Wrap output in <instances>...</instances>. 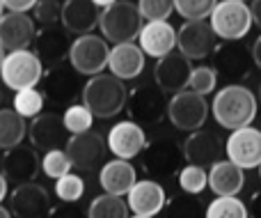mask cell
<instances>
[{
  "label": "cell",
  "instance_id": "cell-25",
  "mask_svg": "<svg viewBox=\"0 0 261 218\" xmlns=\"http://www.w3.org/2000/svg\"><path fill=\"white\" fill-rule=\"evenodd\" d=\"M101 7L94 0H64L62 3V28L71 35H90L99 28Z\"/></svg>",
  "mask_w": 261,
  "mask_h": 218
},
{
  "label": "cell",
  "instance_id": "cell-46",
  "mask_svg": "<svg viewBox=\"0 0 261 218\" xmlns=\"http://www.w3.org/2000/svg\"><path fill=\"white\" fill-rule=\"evenodd\" d=\"M7 186H9V182H7V177L3 175V170H0V202L7 198Z\"/></svg>",
  "mask_w": 261,
  "mask_h": 218
},
{
  "label": "cell",
  "instance_id": "cell-4",
  "mask_svg": "<svg viewBox=\"0 0 261 218\" xmlns=\"http://www.w3.org/2000/svg\"><path fill=\"white\" fill-rule=\"evenodd\" d=\"M181 161H184V145H179L172 136H156L142 150V170L149 179L156 182H167L179 175Z\"/></svg>",
  "mask_w": 261,
  "mask_h": 218
},
{
  "label": "cell",
  "instance_id": "cell-2",
  "mask_svg": "<svg viewBox=\"0 0 261 218\" xmlns=\"http://www.w3.org/2000/svg\"><path fill=\"white\" fill-rule=\"evenodd\" d=\"M83 104L90 108V113L99 119H113L126 108L128 90L122 78L113 74H96L90 76L81 92Z\"/></svg>",
  "mask_w": 261,
  "mask_h": 218
},
{
  "label": "cell",
  "instance_id": "cell-3",
  "mask_svg": "<svg viewBox=\"0 0 261 218\" xmlns=\"http://www.w3.org/2000/svg\"><path fill=\"white\" fill-rule=\"evenodd\" d=\"M144 26V18L138 9V3L130 0H117L110 7L101 9V35L110 44H122V41L138 39L140 30Z\"/></svg>",
  "mask_w": 261,
  "mask_h": 218
},
{
  "label": "cell",
  "instance_id": "cell-49",
  "mask_svg": "<svg viewBox=\"0 0 261 218\" xmlns=\"http://www.w3.org/2000/svg\"><path fill=\"white\" fill-rule=\"evenodd\" d=\"M0 218H14V216H12V211H9L7 207L0 205Z\"/></svg>",
  "mask_w": 261,
  "mask_h": 218
},
{
  "label": "cell",
  "instance_id": "cell-21",
  "mask_svg": "<svg viewBox=\"0 0 261 218\" xmlns=\"http://www.w3.org/2000/svg\"><path fill=\"white\" fill-rule=\"evenodd\" d=\"M144 67H147V55L135 41H122V44H113L108 58V69L113 76L126 81H135L142 76Z\"/></svg>",
  "mask_w": 261,
  "mask_h": 218
},
{
  "label": "cell",
  "instance_id": "cell-31",
  "mask_svg": "<svg viewBox=\"0 0 261 218\" xmlns=\"http://www.w3.org/2000/svg\"><path fill=\"white\" fill-rule=\"evenodd\" d=\"M128 205L122 200V196L101 193L87 207V218H128Z\"/></svg>",
  "mask_w": 261,
  "mask_h": 218
},
{
  "label": "cell",
  "instance_id": "cell-41",
  "mask_svg": "<svg viewBox=\"0 0 261 218\" xmlns=\"http://www.w3.org/2000/svg\"><path fill=\"white\" fill-rule=\"evenodd\" d=\"M144 21H167L174 12V0H138Z\"/></svg>",
  "mask_w": 261,
  "mask_h": 218
},
{
  "label": "cell",
  "instance_id": "cell-8",
  "mask_svg": "<svg viewBox=\"0 0 261 218\" xmlns=\"http://www.w3.org/2000/svg\"><path fill=\"white\" fill-rule=\"evenodd\" d=\"M208 117V104L206 96L197 94L193 90H181L170 96L167 101V119L176 131H197L206 124Z\"/></svg>",
  "mask_w": 261,
  "mask_h": 218
},
{
  "label": "cell",
  "instance_id": "cell-26",
  "mask_svg": "<svg viewBox=\"0 0 261 218\" xmlns=\"http://www.w3.org/2000/svg\"><path fill=\"white\" fill-rule=\"evenodd\" d=\"M213 60H216V71L225 74L229 78H241L243 74H248L250 62L252 60V49L243 46V39L241 41H222L220 46H216L213 51Z\"/></svg>",
  "mask_w": 261,
  "mask_h": 218
},
{
  "label": "cell",
  "instance_id": "cell-14",
  "mask_svg": "<svg viewBox=\"0 0 261 218\" xmlns=\"http://www.w3.org/2000/svg\"><path fill=\"white\" fill-rule=\"evenodd\" d=\"M225 156L234 161L239 168L254 170L261 165V131L252 124L243 129H236L225 140Z\"/></svg>",
  "mask_w": 261,
  "mask_h": 218
},
{
  "label": "cell",
  "instance_id": "cell-43",
  "mask_svg": "<svg viewBox=\"0 0 261 218\" xmlns=\"http://www.w3.org/2000/svg\"><path fill=\"white\" fill-rule=\"evenodd\" d=\"M37 3L39 0H3L7 12H30V9H35Z\"/></svg>",
  "mask_w": 261,
  "mask_h": 218
},
{
  "label": "cell",
  "instance_id": "cell-10",
  "mask_svg": "<svg viewBox=\"0 0 261 218\" xmlns=\"http://www.w3.org/2000/svg\"><path fill=\"white\" fill-rule=\"evenodd\" d=\"M64 152L71 159V165L78 173H94L96 168L106 163V154H108V140L101 136L99 131H83L69 136Z\"/></svg>",
  "mask_w": 261,
  "mask_h": 218
},
{
  "label": "cell",
  "instance_id": "cell-47",
  "mask_svg": "<svg viewBox=\"0 0 261 218\" xmlns=\"http://www.w3.org/2000/svg\"><path fill=\"white\" fill-rule=\"evenodd\" d=\"M252 211H254V218H261V193H257L252 200Z\"/></svg>",
  "mask_w": 261,
  "mask_h": 218
},
{
  "label": "cell",
  "instance_id": "cell-30",
  "mask_svg": "<svg viewBox=\"0 0 261 218\" xmlns=\"http://www.w3.org/2000/svg\"><path fill=\"white\" fill-rule=\"evenodd\" d=\"M204 218H250V207L239 196H216L204 209Z\"/></svg>",
  "mask_w": 261,
  "mask_h": 218
},
{
  "label": "cell",
  "instance_id": "cell-39",
  "mask_svg": "<svg viewBox=\"0 0 261 218\" xmlns=\"http://www.w3.org/2000/svg\"><path fill=\"white\" fill-rule=\"evenodd\" d=\"M35 23L41 28L62 26V0H39L35 5Z\"/></svg>",
  "mask_w": 261,
  "mask_h": 218
},
{
  "label": "cell",
  "instance_id": "cell-48",
  "mask_svg": "<svg viewBox=\"0 0 261 218\" xmlns=\"http://www.w3.org/2000/svg\"><path fill=\"white\" fill-rule=\"evenodd\" d=\"M94 3L99 5L101 9H106V7H110V5H113V3H117V0H94Z\"/></svg>",
  "mask_w": 261,
  "mask_h": 218
},
{
  "label": "cell",
  "instance_id": "cell-1",
  "mask_svg": "<svg viewBox=\"0 0 261 218\" xmlns=\"http://www.w3.org/2000/svg\"><path fill=\"white\" fill-rule=\"evenodd\" d=\"M259 99L250 87L241 85V83H229V85L220 87L213 94L211 101V115L222 129L227 131H236V129L250 127L257 117Z\"/></svg>",
  "mask_w": 261,
  "mask_h": 218
},
{
  "label": "cell",
  "instance_id": "cell-18",
  "mask_svg": "<svg viewBox=\"0 0 261 218\" xmlns=\"http://www.w3.org/2000/svg\"><path fill=\"white\" fill-rule=\"evenodd\" d=\"M106 140H108V152H113L115 159L130 161L142 154L149 138L144 133V127H140L133 119H124V122H117L110 129Z\"/></svg>",
  "mask_w": 261,
  "mask_h": 218
},
{
  "label": "cell",
  "instance_id": "cell-5",
  "mask_svg": "<svg viewBox=\"0 0 261 218\" xmlns=\"http://www.w3.org/2000/svg\"><path fill=\"white\" fill-rule=\"evenodd\" d=\"M213 32L222 41H241L252 30V9L245 0H218L208 16Z\"/></svg>",
  "mask_w": 261,
  "mask_h": 218
},
{
  "label": "cell",
  "instance_id": "cell-35",
  "mask_svg": "<svg viewBox=\"0 0 261 218\" xmlns=\"http://www.w3.org/2000/svg\"><path fill=\"white\" fill-rule=\"evenodd\" d=\"M62 119H64V127L67 131L71 133H83V131H90L92 124H94V115L90 113L85 104H69L62 113Z\"/></svg>",
  "mask_w": 261,
  "mask_h": 218
},
{
  "label": "cell",
  "instance_id": "cell-37",
  "mask_svg": "<svg viewBox=\"0 0 261 218\" xmlns=\"http://www.w3.org/2000/svg\"><path fill=\"white\" fill-rule=\"evenodd\" d=\"M85 196V179L76 173H67L64 177L55 179V198L60 202H78Z\"/></svg>",
  "mask_w": 261,
  "mask_h": 218
},
{
  "label": "cell",
  "instance_id": "cell-55",
  "mask_svg": "<svg viewBox=\"0 0 261 218\" xmlns=\"http://www.w3.org/2000/svg\"><path fill=\"white\" fill-rule=\"evenodd\" d=\"M257 170H259V177H261V165H259V168H257Z\"/></svg>",
  "mask_w": 261,
  "mask_h": 218
},
{
  "label": "cell",
  "instance_id": "cell-13",
  "mask_svg": "<svg viewBox=\"0 0 261 218\" xmlns=\"http://www.w3.org/2000/svg\"><path fill=\"white\" fill-rule=\"evenodd\" d=\"M50 209V193L37 182L18 184L9 193V211L14 218H48Z\"/></svg>",
  "mask_w": 261,
  "mask_h": 218
},
{
  "label": "cell",
  "instance_id": "cell-16",
  "mask_svg": "<svg viewBox=\"0 0 261 218\" xmlns=\"http://www.w3.org/2000/svg\"><path fill=\"white\" fill-rule=\"evenodd\" d=\"M181 145H184L186 163L202 165V168H211L225 156V140L216 131H208L204 127L197 131H190Z\"/></svg>",
  "mask_w": 261,
  "mask_h": 218
},
{
  "label": "cell",
  "instance_id": "cell-34",
  "mask_svg": "<svg viewBox=\"0 0 261 218\" xmlns=\"http://www.w3.org/2000/svg\"><path fill=\"white\" fill-rule=\"evenodd\" d=\"M176 179H179V186H181V191H184V193L199 196V193L208 186V170L202 168V165L186 163L184 168L179 170Z\"/></svg>",
  "mask_w": 261,
  "mask_h": 218
},
{
  "label": "cell",
  "instance_id": "cell-52",
  "mask_svg": "<svg viewBox=\"0 0 261 218\" xmlns=\"http://www.w3.org/2000/svg\"><path fill=\"white\" fill-rule=\"evenodd\" d=\"M3 14H5V5H3V0H0V18H3Z\"/></svg>",
  "mask_w": 261,
  "mask_h": 218
},
{
  "label": "cell",
  "instance_id": "cell-15",
  "mask_svg": "<svg viewBox=\"0 0 261 218\" xmlns=\"http://www.w3.org/2000/svg\"><path fill=\"white\" fill-rule=\"evenodd\" d=\"M69 136L71 133L67 131L62 115L58 113H39L28 124V138H30L32 147L37 152H44V154L50 150H62Z\"/></svg>",
  "mask_w": 261,
  "mask_h": 218
},
{
  "label": "cell",
  "instance_id": "cell-27",
  "mask_svg": "<svg viewBox=\"0 0 261 218\" xmlns=\"http://www.w3.org/2000/svg\"><path fill=\"white\" fill-rule=\"evenodd\" d=\"M208 188L216 196H239L245 188V170L234 161L220 159L208 168Z\"/></svg>",
  "mask_w": 261,
  "mask_h": 218
},
{
  "label": "cell",
  "instance_id": "cell-6",
  "mask_svg": "<svg viewBox=\"0 0 261 218\" xmlns=\"http://www.w3.org/2000/svg\"><path fill=\"white\" fill-rule=\"evenodd\" d=\"M44 71L46 67L35 51H9L5 55L3 67H0V81H3L5 87L18 92L25 90V87H37L44 78Z\"/></svg>",
  "mask_w": 261,
  "mask_h": 218
},
{
  "label": "cell",
  "instance_id": "cell-19",
  "mask_svg": "<svg viewBox=\"0 0 261 218\" xmlns=\"http://www.w3.org/2000/svg\"><path fill=\"white\" fill-rule=\"evenodd\" d=\"M37 37V23L28 12H7L0 18V46L5 51L30 49Z\"/></svg>",
  "mask_w": 261,
  "mask_h": 218
},
{
  "label": "cell",
  "instance_id": "cell-51",
  "mask_svg": "<svg viewBox=\"0 0 261 218\" xmlns=\"http://www.w3.org/2000/svg\"><path fill=\"white\" fill-rule=\"evenodd\" d=\"M3 99H5V92H3V85H0V106H3Z\"/></svg>",
  "mask_w": 261,
  "mask_h": 218
},
{
  "label": "cell",
  "instance_id": "cell-9",
  "mask_svg": "<svg viewBox=\"0 0 261 218\" xmlns=\"http://www.w3.org/2000/svg\"><path fill=\"white\" fill-rule=\"evenodd\" d=\"M108 58H110L108 41L103 37L90 32V35H78L71 41L67 62L81 76H96V74H101L108 67Z\"/></svg>",
  "mask_w": 261,
  "mask_h": 218
},
{
  "label": "cell",
  "instance_id": "cell-22",
  "mask_svg": "<svg viewBox=\"0 0 261 218\" xmlns=\"http://www.w3.org/2000/svg\"><path fill=\"white\" fill-rule=\"evenodd\" d=\"M165 188L156 179H138L126 196V205L138 216H156L165 209Z\"/></svg>",
  "mask_w": 261,
  "mask_h": 218
},
{
  "label": "cell",
  "instance_id": "cell-17",
  "mask_svg": "<svg viewBox=\"0 0 261 218\" xmlns=\"http://www.w3.org/2000/svg\"><path fill=\"white\" fill-rule=\"evenodd\" d=\"M193 74V64L186 55H181L179 51H172L165 58L156 60L153 67V83L161 87L165 94H176L181 90H188V81Z\"/></svg>",
  "mask_w": 261,
  "mask_h": 218
},
{
  "label": "cell",
  "instance_id": "cell-38",
  "mask_svg": "<svg viewBox=\"0 0 261 218\" xmlns=\"http://www.w3.org/2000/svg\"><path fill=\"white\" fill-rule=\"evenodd\" d=\"M71 159H69V154L62 150H50L44 154V159H41V173L46 175L48 179H60L64 177L67 173H71Z\"/></svg>",
  "mask_w": 261,
  "mask_h": 218
},
{
  "label": "cell",
  "instance_id": "cell-56",
  "mask_svg": "<svg viewBox=\"0 0 261 218\" xmlns=\"http://www.w3.org/2000/svg\"><path fill=\"white\" fill-rule=\"evenodd\" d=\"M62 3H64V0H62Z\"/></svg>",
  "mask_w": 261,
  "mask_h": 218
},
{
  "label": "cell",
  "instance_id": "cell-50",
  "mask_svg": "<svg viewBox=\"0 0 261 218\" xmlns=\"http://www.w3.org/2000/svg\"><path fill=\"white\" fill-rule=\"evenodd\" d=\"M5 55H7V51L0 46V67H3V62H5Z\"/></svg>",
  "mask_w": 261,
  "mask_h": 218
},
{
  "label": "cell",
  "instance_id": "cell-33",
  "mask_svg": "<svg viewBox=\"0 0 261 218\" xmlns=\"http://www.w3.org/2000/svg\"><path fill=\"white\" fill-rule=\"evenodd\" d=\"M12 104H14V110H16L21 117L32 119L44 110L46 99H44V94H41V90H37V87H25V90L14 92Z\"/></svg>",
  "mask_w": 261,
  "mask_h": 218
},
{
  "label": "cell",
  "instance_id": "cell-32",
  "mask_svg": "<svg viewBox=\"0 0 261 218\" xmlns=\"http://www.w3.org/2000/svg\"><path fill=\"white\" fill-rule=\"evenodd\" d=\"M165 218H204L202 202L197 200V196L181 191L179 196L170 198L165 202Z\"/></svg>",
  "mask_w": 261,
  "mask_h": 218
},
{
  "label": "cell",
  "instance_id": "cell-7",
  "mask_svg": "<svg viewBox=\"0 0 261 218\" xmlns=\"http://www.w3.org/2000/svg\"><path fill=\"white\" fill-rule=\"evenodd\" d=\"M167 94L156 83H140L128 90V119L138 122L140 127H156L167 117Z\"/></svg>",
  "mask_w": 261,
  "mask_h": 218
},
{
  "label": "cell",
  "instance_id": "cell-53",
  "mask_svg": "<svg viewBox=\"0 0 261 218\" xmlns=\"http://www.w3.org/2000/svg\"><path fill=\"white\" fill-rule=\"evenodd\" d=\"M128 218H153V216H138V214H133V216H128Z\"/></svg>",
  "mask_w": 261,
  "mask_h": 218
},
{
  "label": "cell",
  "instance_id": "cell-40",
  "mask_svg": "<svg viewBox=\"0 0 261 218\" xmlns=\"http://www.w3.org/2000/svg\"><path fill=\"white\" fill-rule=\"evenodd\" d=\"M216 85H218V71L216 69L206 67V64H202V67H193V74H190V81H188V90L206 96L216 90Z\"/></svg>",
  "mask_w": 261,
  "mask_h": 218
},
{
  "label": "cell",
  "instance_id": "cell-54",
  "mask_svg": "<svg viewBox=\"0 0 261 218\" xmlns=\"http://www.w3.org/2000/svg\"><path fill=\"white\" fill-rule=\"evenodd\" d=\"M257 99H259V104H261V85H259V94H257Z\"/></svg>",
  "mask_w": 261,
  "mask_h": 218
},
{
  "label": "cell",
  "instance_id": "cell-42",
  "mask_svg": "<svg viewBox=\"0 0 261 218\" xmlns=\"http://www.w3.org/2000/svg\"><path fill=\"white\" fill-rule=\"evenodd\" d=\"M48 218H87V209L78 207L76 202H62L50 209Z\"/></svg>",
  "mask_w": 261,
  "mask_h": 218
},
{
  "label": "cell",
  "instance_id": "cell-36",
  "mask_svg": "<svg viewBox=\"0 0 261 218\" xmlns=\"http://www.w3.org/2000/svg\"><path fill=\"white\" fill-rule=\"evenodd\" d=\"M218 0H174V12L184 21H208Z\"/></svg>",
  "mask_w": 261,
  "mask_h": 218
},
{
  "label": "cell",
  "instance_id": "cell-45",
  "mask_svg": "<svg viewBox=\"0 0 261 218\" xmlns=\"http://www.w3.org/2000/svg\"><path fill=\"white\" fill-rule=\"evenodd\" d=\"M252 60H254V64L261 69V35L254 39V44H252Z\"/></svg>",
  "mask_w": 261,
  "mask_h": 218
},
{
  "label": "cell",
  "instance_id": "cell-20",
  "mask_svg": "<svg viewBox=\"0 0 261 218\" xmlns=\"http://www.w3.org/2000/svg\"><path fill=\"white\" fill-rule=\"evenodd\" d=\"M39 170H41V161H39V156H37L35 147L16 145V147H12V150L5 152L3 175L7 177L9 184H14V186L35 182Z\"/></svg>",
  "mask_w": 261,
  "mask_h": 218
},
{
  "label": "cell",
  "instance_id": "cell-11",
  "mask_svg": "<svg viewBox=\"0 0 261 218\" xmlns=\"http://www.w3.org/2000/svg\"><path fill=\"white\" fill-rule=\"evenodd\" d=\"M218 46V37L208 21H186L176 30V51L193 62L206 60Z\"/></svg>",
  "mask_w": 261,
  "mask_h": 218
},
{
  "label": "cell",
  "instance_id": "cell-29",
  "mask_svg": "<svg viewBox=\"0 0 261 218\" xmlns=\"http://www.w3.org/2000/svg\"><path fill=\"white\" fill-rule=\"evenodd\" d=\"M28 136L25 117L16 113L14 108H0V150H12L21 145L23 138Z\"/></svg>",
  "mask_w": 261,
  "mask_h": 218
},
{
  "label": "cell",
  "instance_id": "cell-23",
  "mask_svg": "<svg viewBox=\"0 0 261 218\" xmlns=\"http://www.w3.org/2000/svg\"><path fill=\"white\" fill-rule=\"evenodd\" d=\"M69 49H71V39L69 32L60 26L53 28H41L35 37V53L39 55V60L44 62L46 69L58 67V64L67 62Z\"/></svg>",
  "mask_w": 261,
  "mask_h": 218
},
{
  "label": "cell",
  "instance_id": "cell-28",
  "mask_svg": "<svg viewBox=\"0 0 261 218\" xmlns=\"http://www.w3.org/2000/svg\"><path fill=\"white\" fill-rule=\"evenodd\" d=\"M135 182H138V173H135V168L126 159H113L101 165L99 184L103 188V193L128 196V191L133 188Z\"/></svg>",
  "mask_w": 261,
  "mask_h": 218
},
{
  "label": "cell",
  "instance_id": "cell-44",
  "mask_svg": "<svg viewBox=\"0 0 261 218\" xmlns=\"http://www.w3.org/2000/svg\"><path fill=\"white\" fill-rule=\"evenodd\" d=\"M250 9H252V21L254 26L261 30V0H254L252 5H250Z\"/></svg>",
  "mask_w": 261,
  "mask_h": 218
},
{
  "label": "cell",
  "instance_id": "cell-24",
  "mask_svg": "<svg viewBox=\"0 0 261 218\" xmlns=\"http://www.w3.org/2000/svg\"><path fill=\"white\" fill-rule=\"evenodd\" d=\"M138 44L147 58H165L176 49V28L170 21H147L138 35Z\"/></svg>",
  "mask_w": 261,
  "mask_h": 218
},
{
  "label": "cell",
  "instance_id": "cell-12",
  "mask_svg": "<svg viewBox=\"0 0 261 218\" xmlns=\"http://www.w3.org/2000/svg\"><path fill=\"white\" fill-rule=\"evenodd\" d=\"M78 76L81 74L71 67L69 62H62L58 67H50L44 71V78H41V94H44L46 101H50L53 106H64L67 108L69 104H73L76 94H81L83 87L78 83Z\"/></svg>",
  "mask_w": 261,
  "mask_h": 218
}]
</instances>
